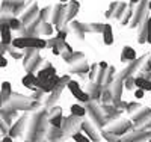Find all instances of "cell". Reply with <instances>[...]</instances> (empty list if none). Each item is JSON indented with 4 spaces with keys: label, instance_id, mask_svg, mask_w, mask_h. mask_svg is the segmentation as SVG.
I'll return each mask as SVG.
<instances>
[{
    "label": "cell",
    "instance_id": "1",
    "mask_svg": "<svg viewBox=\"0 0 151 142\" xmlns=\"http://www.w3.org/2000/svg\"><path fill=\"white\" fill-rule=\"evenodd\" d=\"M14 48H20V50H27V48H44L47 45L45 40L42 38H38V36H32V35H26V36H18L15 40H12V44H11Z\"/></svg>",
    "mask_w": 151,
    "mask_h": 142
},
{
    "label": "cell",
    "instance_id": "2",
    "mask_svg": "<svg viewBox=\"0 0 151 142\" xmlns=\"http://www.w3.org/2000/svg\"><path fill=\"white\" fill-rule=\"evenodd\" d=\"M67 88L70 89V92L77 98L79 101H82V103H88L91 98H89V94H86L85 91H82V88H80V85L76 82V80H70L68 83H67Z\"/></svg>",
    "mask_w": 151,
    "mask_h": 142
},
{
    "label": "cell",
    "instance_id": "3",
    "mask_svg": "<svg viewBox=\"0 0 151 142\" xmlns=\"http://www.w3.org/2000/svg\"><path fill=\"white\" fill-rule=\"evenodd\" d=\"M11 95H12L11 83L9 82H3L2 83V89H0V107L8 105V101L11 100Z\"/></svg>",
    "mask_w": 151,
    "mask_h": 142
},
{
    "label": "cell",
    "instance_id": "4",
    "mask_svg": "<svg viewBox=\"0 0 151 142\" xmlns=\"http://www.w3.org/2000/svg\"><path fill=\"white\" fill-rule=\"evenodd\" d=\"M26 117H23V118H20L18 120V123H15L14 125H11L9 127V136L11 138H17V136H20L21 133H23V130H24V125H26Z\"/></svg>",
    "mask_w": 151,
    "mask_h": 142
},
{
    "label": "cell",
    "instance_id": "5",
    "mask_svg": "<svg viewBox=\"0 0 151 142\" xmlns=\"http://www.w3.org/2000/svg\"><path fill=\"white\" fill-rule=\"evenodd\" d=\"M115 38H113V32H112V26L110 24H104L103 26V43L106 45H112Z\"/></svg>",
    "mask_w": 151,
    "mask_h": 142
},
{
    "label": "cell",
    "instance_id": "6",
    "mask_svg": "<svg viewBox=\"0 0 151 142\" xmlns=\"http://www.w3.org/2000/svg\"><path fill=\"white\" fill-rule=\"evenodd\" d=\"M134 86L136 88H141L144 91H151V80L145 79V77H136L134 79Z\"/></svg>",
    "mask_w": 151,
    "mask_h": 142
},
{
    "label": "cell",
    "instance_id": "7",
    "mask_svg": "<svg viewBox=\"0 0 151 142\" xmlns=\"http://www.w3.org/2000/svg\"><path fill=\"white\" fill-rule=\"evenodd\" d=\"M21 83L26 86V88H36V86H35V83H36V76H35V73H27V74L21 79Z\"/></svg>",
    "mask_w": 151,
    "mask_h": 142
},
{
    "label": "cell",
    "instance_id": "8",
    "mask_svg": "<svg viewBox=\"0 0 151 142\" xmlns=\"http://www.w3.org/2000/svg\"><path fill=\"white\" fill-rule=\"evenodd\" d=\"M11 27H9V24L6 26V27L3 30H0V36H2V43L6 44V45H11L12 44V35H11Z\"/></svg>",
    "mask_w": 151,
    "mask_h": 142
},
{
    "label": "cell",
    "instance_id": "9",
    "mask_svg": "<svg viewBox=\"0 0 151 142\" xmlns=\"http://www.w3.org/2000/svg\"><path fill=\"white\" fill-rule=\"evenodd\" d=\"M71 115L76 118H82L86 115V107L82 105H73L71 106Z\"/></svg>",
    "mask_w": 151,
    "mask_h": 142
},
{
    "label": "cell",
    "instance_id": "10",
    "mask_svg": "<svg viewBox=\"0 0 151 142\" xmlns=\"http://www.w3.org/2000/svg\"><path fill=\"white\" fill-rule=\"evenodd\" d=\"M8 24H9L11 30H20L23 26V21L17 17H11V18H8Z\"/></svg>",
    "mask_w": 151,
    "mask_h": 142
},
{
    "label": "cell",
    "instance_id": "11",
    "mask_svg": "<svg viewBox=\"0 0 151 142\" xmlns=\"http://www.w3.org/2000/svg\"><path fill=\"white\" fill-rule=\"evenodd\" d=\"M122 59H124V61H134V59H136V51H134L132 47H124Z\"/></svg>",
    "mask_w": 151,
    "mask_h": 142
},
{
    "label": "cell",
    "instance_id": "12",
    "mask_svg": "<svg viewBox=\"0 0 151 142\" xmlns=\"http://www.w3.org/2000/svg\"><path fill=\"white\" fill-rule=\"evenodd\" d=\"M50 124H52L55 128H60V127H62V115H60V110H59V109H58V112H56L55 117L50 118Z\"/></svg>",
    "mask_w": 151,
    "mask_h": 142
},
{
    "label": "cell",
    "instance_id": "13",
    "mask_svg": "<svg viewBox=\"0 0 151 142\" xmlns=\"http://www.w3.org/2000/svg\"><path fill=\"white\" fill-rule=\"evenodd\" d=\"M73 139L76 141V142H91V139L89 138H86L83 133H80V132H76V133H73Z\"/></svg>",
    "mask_w": 151,
    "mask_h": 142
},
{
    "label": "cell",
    "instance_id": "14",
    "mask_svg": "<svg viewBox=\"0 0 151 142\" xmlns=\"http://www.w3.org/2000/svg\"><path fill=\"white\" fill-rule=\"evenodd\" d=\"M6 133H9V125L0 118V135H6Z\"/></svg>",
    "mask_w": 151,
    "mask_h": 142
},
{
    "label": "cell",
    "instance_id": "15",
    "mask_svg": "<svg viewBox=\"0 0 151 142\" xmlns=\"http://www.w3.org/2000/svg\"><path fill=\"white\" fill-rule=\"evenodd\" d=\"M144 97H145V91H144V89H141V88H137L136 91H134V98L136 100H142Z\"/></svg>",
    "mask_w": 151,
    "mask_h": 142
},
{
    "label": "cell",
    "instance_id": "16",
    "mask_svg": "<svg viewBox=\"0 0 151 142\" xmlns=\"http://www.w3.org/2000/svg\"><path fill=\"white\" fill-rule=\"evenodd\" d=\"M147 41L151 44V20L150 18L147 21Z\"/></svg>",
    "mask_w": 151,
    "mask_h": 142
},
{
    "label": "cell",
    "instance_id": "17",
    "mask_svg": "<svg viewBox=\"0 0 151 142\" xmlns=\"http://www.w3.org/2000/svg\"><path fill=\"white\" fill-rule=\"evenodd\" d=\"M5 67H8V61L2 53H0V68H5Z\"/></svg>",
    "mask_w": 151,
    "mask_h": 142
},
{
    "label": "cell",
    "instance_id": "18",
    "mask_svg": "<svg viewBox=\"0 0 151 142\" xmlns=\"http://www.w3.org/2000/svg\"><path fill=\"white\" fill-rule=\"evenodd\" d=\"M6 26H8V20L3 18V17H0V30H3Z\"/></svg>",
    "mask_w": 151,
    "mask_h": 142
},
{
    "label": "cell",
    "instance_id": "19",
    "mask_svg": "<svg viewBox=\"0 0 151 142\" xmlns=\"http://www.w3.org/2000/svg\"><path fill=\"white\" fill-rule=\"evenodd\" d=\"M2 142H14V141H12V138H11L9 135H6V136L2 139Z\"/></svg>",
    "mask_w": 151,
    "mask_h": 142
},
{
    "label": "cell",
    "instance_id": "20",
    "mask_svg": "<svg viewBox=\"0 0 151 142\" xmlns=\"http://www.w3.org/2000/svg\"><path fill=\"white\" fill-rule=\"evenodd\" d=\"M132 3H141V0H130Z\"/></svg>",
    "mask_w": 151,
    "mask_h": 142
},
{
    "label": "cell",
    "instance_id": "21",
    "mask_svg": "<svg viewBox=\"0 0 151 142\" xmlns=\"http://www.w3.org/2000/svg\"><path fill=\"white\" fill-rule=\"evenodd\" d=\"M148 8H150V11H151V0H150V3H148Z\"/></svg>",
    "mask_w": 151,
    "mask_h": 142
},
{
    "label": "cell",
    "instance_id": "22",
    "mask_svg": "<svg viewBox=\"0 0 151 142\" xmlns=\"http://www.w3.org/2000/svg\"><path fill=\"white\" fill-rule=\"evenodd\" d=\"M0 44H2V36H0Z\"/></svg>",
    "mask_w": 151,
    "mask_h": 142
},
{
    "label": "cell",
    "instance_id": "23",
    "mask_svg": "<svg viewBox=\"0 0 151 142\" xmlns=\"http://www.w3.org/2000/svg\"><path fill=\"white\" fill-rule=\"evenodd\" d=\"M150 20H151V17H150Z\"/></svg>",
    "mask_w": 151,
    "mask_h": 142
},
{
    "label": "cell",
    "instance_id": "24",
    "mask_svg": "<svg viewBox=\"0 0 151 142\" xmlns=\"http://www.w3.org/2000/svg\"><path fill=\"white\" fill-rule=\"evenodd\" d=\"M0 142H2V141H0Z\"/></svg>",
    "mask_w": 151,
    "mask_h": 142
}]
</instances>
